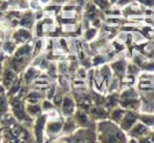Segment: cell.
Here are the masks:
<instances>
[{
	"mask_svg": "<svg viewBox=\"0 0 154 143\" xmlns=\"http://www.w3.org/2000/svg\"><path fill=\"white\" fill-rule=\"evenodd\" d=\"M139 121L148 126L149 128L154 127V113H139Z\"/></svg>",
	"mask_w": 154,
	"mask_h": 143,
	"instance_id": "15",
	"label": "cell"
},
{
	"mask_svg": "<svg viewBox=\"0 0 154 143\" xmlns=\"http://www.w3.org/2000/svg\"><path fill=\"white\" fill-rule=\"evenodd\" d=\"M91 62H92V67L97 68V67L103 65V64H106L108 61H107V58H106L105 54H103V53L100 52H97V53H93L91 56Z\"/></svg>",
	"mask_w": 154,
	"mask_h": 143,
	"instance_id": "13",
	"label": "cell"
},
{
	"mask_svg": "<svg viewBox=\"0 0 154 143\" xmlns=\"http://www.w3.org/2000/svg\"><path fill=\"white\" fill-rule=\"evenodd\" d=\"M103 16H114V17H123L122 9L117 6H110L103 12Z\"/></svg>",
	"mask_w": 154,
	"mask_h": 143,
	"instance_id": "14",
	"label": "cell"
},
{
	"mask_svg": "<svg viewBox=\"0 0 154 143\" xmlns=\"http://www.w3.org/2000/svg\"><path fill=\"white\" fill-rule=\"evenodd\" d=\"M15 81V73L12 69H7L2 76V82L6 87H11L12 83Z\"/></svg>",
	"mask_w": 154,
	"mask_h": 143,
	"instance_id": "16",
	"label": "cell"
},
{
	"mask_svg": "<svg viewBox=\"0 0 154 143\" xmlns=\"http://www.w3.org/2000/svg\"><path fill=\"white\" fill-rule=\"evenodd\" d=\"M77 127L78 126H77L76 121L74 120V118H66V120L63 121V127H62V135H71L76 130Z\"/></svg>",
	"mask_w": 154,
	"mask_h": 143,
	"instance_id": "10",
	"label": "cell"
},
{
	"mask_svg": "<svg viewBox=\"0 0 154 143\" xmlns=\"http://www.w3.org/2000/svg\"><path fill=\"white\" fill-rule=\"evenodd\" d=\"M62 127H63V121L61 118H55V119H47L45 125V132L44 135L48 136L50 138L58 136L62 133Z\"/></svg>",
	"mask_w": 154,
	"mask_h": 143,
	"instance_id": "1",
	"label": "cell"
},
{
	"mask_svg": "<svg viewBox=\"0 0 154 143\" xmlns=\"http://www.w3.org/2000/svg\"><path fill=\"white\" fill-rule=\"evenodd\" d=\"M4 91V89H1V87H0V92H2Z\"/></svg>",
	"mask_w": 154,
	"mask_h": 143,
	"instance_id": "27",
	"label": "cell"
},
{
	"mask_svg": "<svg viewBox=\"0 0 154 143\" xmlns=\"http://www.w3.org/2000/svg\"><path fill=\"white\" fill-rule=\"evenodd\" d=\"M151 129H152V128H149L148 126H146L145 124H143L141 121L138 120V121L132 126V128L127 133V135L135 137V138H137V140L139 141V140L143 138L144 136L148 135V133L151 132Z\"/></svg>",
	"mask_w": 154,
	"mask_h": 143,
	"instance_id": "4",
	"label": "cell"
},
{
	"mask_svg": "<svg viewBox=\"0 0 154 143\" xmlns=\"http://www.w3.org/2000/svg\"><path fill=\"white\" fill-rule=\"evenodd\" d=\"M90 118L93 121H98L101 119H106L108 118L109 110L105 106H100V105H92L89 111H88Z\"/></svg>",
	"mask_w": 154,
	"mask_h": 143,
	"instance_id": "5",
	"label": "cell"
},
{
	"mask_svg": "<svg viewBox=\"0 0 154 143\" xmlns=\"http://www.w3.org/2000/svg\"><path fill=\"white\" fill-rule=\"evenodd\" d=\"M46 121H47V114H40V116L37 117L36 126H35V133H36L37 140H39V141L43 140V135H44V132H45Z\"/></svg>",
	"mask_w": 154,
	"mask_h": 143,
	"instance_id": "8",
	"label": "cell"
},
{
	"mask_svg": "<svg viewBox=\"0 0 154 143\" xmlns=\"http://www.w3.org/2000/svg\"><path fill=\"white\" fill-rule=\"evenodd\" d=\"M140 67L139 66H137L136 64H134L131 60H128V62H127V68H125V73H128V74H132V75H135V76H138V74L140 73Z\"/></svg>",
	"mask_w": 154,
	"mask_h": 143,
	"instance_id": "18",
	"label": "cell"
},
{
	"mask_svg": "<svg viewBox=\"0 0 154 143\" xmlns=\"http://www.w3.org/2000/svg\"><path fill=\"white\" fill-rule=\"evenodd\" d=\"M0 78H1V65H0ZM1 80V78H0Z\"/></svg>",
	"mask_w": 154,
	"mask_h": 143,
	"instance_id": "26",
	"label": "cell"
},
{
	"mask_svg": "<svg viewBox=\"0 0 154 143\" xmlns=\"http://www.w3.org/2000/svg\"><path fill=\"white\" fill-rule=\"evenodd\" d=\"M74 120L76 121V124L78 127H88L90 122L92 121V119L90 118L89 116V113H88V111L85 110H82V109H78L75 111V113H74Z\"/></svg>",
	"mask_w": 154,
	"mask_h": 143,
	"instance_id": "6",
	"label": "cell"
},
{
	"mask_svg": "<svg viewBox=\"0 0 154 143\" xmlns=\"http://www.w3.org/2000/svg\"><path fill=\"white\" fill-rule=\"evenodd\" d=\"M30 38H31V33H30L28 29H21V30H17L16 33H14V39H15V42L21 43V44L28 42Z\"/></svg>",
	"mask_w": 154,
	"mask_h": 143,
	"instance_id": "12",
	"label": "cell"
},
{
	"mask_svg": "<svg viewBox=\"0 0 154 143\" xmlns=\"http://www.w3.org/2000/svg\"><path fill=\"white\" fill-rule=\"evenodd\" d=\"M54 4H67V2H70L72 0H52Z\"/></svg>",
	"mask_w": 154,
	"mask_h": 143,
	"instance_id": "23",
	"label": "cell"
},
{
	"mask_svg": "<svg viewBox=\"0 0 154 143\" xmlns=\"http://www.w3.org/2000/svg\"><path fill=\"white\" fill-rule=\"evenodd\" d=\"M117 1H119V0H109V2H110L112 6H115L116 4H117Z\"/></svg>",
	"mask_w": 154,
	"mask_h": 143,
	"instance_id": "24",
	"label": "cell"
},
{
	"mask_svg": "<svg viewBox=\"0 0 154 143\" xmlns=\"http://www.w3.org/2000/svg\"><path fill=\"white\" fill-rule=\"evenodd\" d=\"M138 120H139V112L134 110H125V113L123 116L122 120L120 121L119 126L123 132L128 133Z\"/></svg>",
	"mask_w": 154,
	"mask_h": 143,
	"instance_id": "2",
	"label": "cell"
},
{
	"mask_svg": "<svg viewBox=\"0 0 154 143\" xmlns=\"http://www.w3.org/2000/svg\"><path fill=\"white\" fill-rule=\"evenodd\" d=\"M139 113H154V100H152V102H140Z\"/></svg>",
	"mask_w": 154,
	"mask_h": 143,
	"instance_id": "17",
	"label": "cell"
},
{
	"mask_svg": "<svg viewBox=\"0 0 154 143\" xmlns=\"http://www.w3.org/2000/svg\"><path fill=\"white\" fill-rule=\"evenodd\" d=\"M124 113H125V109H123V107H121V106L119 105V106L113 107L112 110H109L108 118L112 120V121H114V122H116V124L119 125L120 124V121L122 120Z\"/></svg>",
	"mask_w": 154,
	"mask_h": 143,
	"instance_id": "9",
	"label": "cell"
},
{
	"mask_svg": "<svg viewBox=\"0 0 154 143\" xmlns=\"http://www.w3.org/2000/svg\"><path fill=\"white\" fill-rule=\"evenodd\" d=\"M153 43H154V40H153Z\"/></svg>",
	"mask_w": 154,
	"mask_h": 143,
	"instance_id": "29",
	"label": "cell"
},
{
	"mask_svg": "<svg viewBox=\"0 0 154 143\" xmlns=\"http://www.w3.org/2000/svg\"><path fill=\"white\" fill-rule=\"evenodd\" d=\"M15 43L12 42V40H8V42H5V44H4V51L7 53H12L15 50Z\"/></svg>",
	"mask_w": 154,
	"mask_h": 143,
	"instance_id": "22",
	"label": "cell"
},
{
	"mask_svg": "<svg viewBox=\"0 0 154 143\" xmlns=\"http://www.w3.org/2000/svg\"><path fill=\"white\" fill-rule=\"evenodd\" d=\"M60 107H61V114L63 116V118L72 117L77 109L76 100L74 99L72 95L66 94L63 96V100H62V103L60 105Z\"/></svg>",
	"mask_w": 154,
	"mask_h": 143,
	"instance_id": "3",
	"label": "cell"
},
{
	"mask_svg": "<svg viewBox=\"0 0 154 143\" xmlns=\"http://www.w3.org/2000/svg\"><path fill=\"white\" fill-rule=\"evenodd\" d=\"M97 71H98V73H99L100 78H103V81L105 82V84L108 87L110 80H112L113 76H114L113 71H112V68H110L109 64L108 62H106V64H103V65L97 67Z\"/></svg>",
	"mask_w": 154,
	"mask_h": 143,
	"instance_id": "7",
	"label": "cell"
},
{
	"mask_svg": "<svg viewBox=\"0 0 154 143\" xmlns=\"http://www.w3.org/2000/svg\"><path fill=\"white\" fill-rule=\"evenodd\" d=\"M26 111H28V113L32 116V117H38L42 114V106H39L37 104H30L26 106Z\"/></svg>",
	"mask_w": 154,
	"mask_h": 143,
	"instance_id": "19",
	"label": "cell"
},
{
	"mask_svg": "<svg viewBox=\"0 0 154 143\" xmlns=\"http://www.w3.org/2000/svg\"><path fill=\"white\" fill-rule=\"evenodd\" d=\"M53 109H55V106H54V104H53V102H51L50 99H44L43 100V103H42V111H44V112H50L51 110H53Z\"/></svg>",
	"mask_w": 154,
	"mask_h": 143,
	"instance_id": "21",
	"label": "cell"
},
{
	"mask_svg": "<svg viewBox=\"0 0 154 143\" xmlns=\"http://www.w3.org/2000/svg\"><path fill=\"white\" fill-rule=\"evenodd\" d=\"M93 4L101 12H103L105 9H107V8H109V7L112 6L110 2H109V0H93Z\"/></svg>",
	"mask_w": 154,
	"mask_h": 143,
	"instance_id": "20",
	"label": "cell"
},
{
	"mask_svg": "<svg viewBox=\"0 0 154 143\" xmlns=\"http://www.w3.org/2000/svg\"><path fill=\"white\" fill-rule=\"evenodd\" d=\"M42 4H48V2H51L52 0H39Z\"/></svg>",
	"mask_w": 154,
	"mask_h": 143,
	"instance_id": "25",
	"label": "cell"
},
{
	"mask_svg": "<svg viewBox=\"0 0 154 143\" xmlns=\"http://www.w3.org/2000/svg\"><path fill=\"white\" fill-rule=\"evenodd\" d=\"M153 129H154V127H153Z\"/></svg>",
	"mask_w": 154,
	"mask_h": 143,
	"instance_id": "28",
	"label": "cell"
},
{
	"mask_svg": "<svg viewBox=\"0 0 154 143\" xmlns=\"http://www.w3.org/2000/svg\"><path fill=\"white\" fill-rule=\"evenodd\" d=\"M98 36H99V29H97V28L91 26L90 28L83 30V33L81 35V38L83 39V40H85V42H88V43H91V42H93Z\"/></svg>",
	"mask_w": 154,
	"mask_h": 143,
	"instance_id": "11",
	"label": "cell"
}]
</instances>
